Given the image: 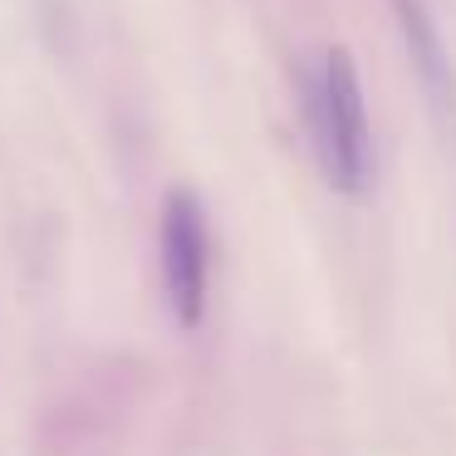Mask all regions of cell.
<instances>
[{
    "mask_svg": "<svg viewBox=\"0 0 456 456\" xmlns=\"http://www.w3.org/2000/svg\"><path fill=\"white\" fill-rule=\"evenodd\" d=\"M309 142H314L319 172L334 191L363 197L373 187V128H368V103L358 84V64L348 50H324L305 84Z\"/></svg>",
    "mask_w": 456,
    "mask_h": 456,
    "instance_id": "obj_1",
    "label": "cell"
},
{
    "mask_svg": "<svg viewBox=\"0 0 456 456\" xmlns=\"http://www.w3.org/2000/svg\"><path fill=\"white\" fill-rule=\"evenodd\" d=\"M397 15V35H403L407 64H412V79L422 89V103L432 113L436 138L446 142V152H456V60L446 50L442 30H436L432 11L422 0H393Z\"/></svg>",
    "mask_w": 456,
    "mask_h": 456,
    "instance_id": "obj_3",
    "label": "cell"
},
{
    "mask_svg": "<svg viewBox=\"0 0 456 456\" xmlns=\"http://www.w3.org/2000/svg\"><path fill=\"white\" fill-rule=\"evenodd\" d=\"M211 285V236L207 211L191 191H172L162 207V289L177 329H197L207 319Z\"/></svg>",
    "mask_w": 456,
    "mask_h": 456,
    "instance_id": "obj_2",
    "label": "cell"
}]
</instances>
